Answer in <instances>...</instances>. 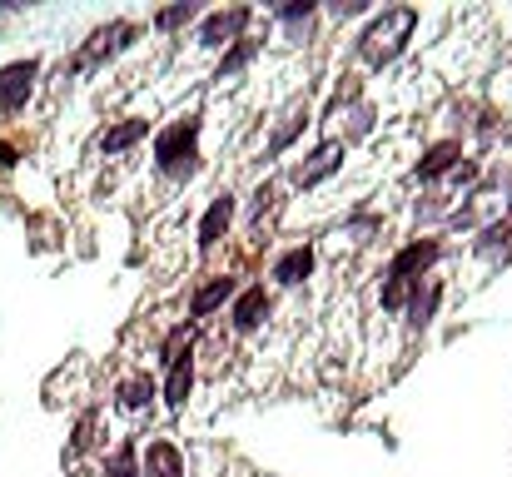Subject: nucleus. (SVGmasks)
Instances as JSON below:
<instances>
[{
  "instance_id": "1",
  "label": "nucleus",
  "mask_w": 512,
  "mask_h": 477,
  "mask_svg": "<svg viewBox=\"0 0 512 477\" xmlns=\"http://www.w3.org/2000/svg\"><path fill=\"white\" fill-rule=\"evenodd\" d=\"M155 164H160V174H170V179H189V174L199 169V115L174 120L170 130L155 140Z\"/></svg>"
},
{
  "instance_id": "2",
  "label": "nucleus",
  "mask_w": 512,
  "mask_h": 477,
  "mask_svg": "<svg viewBox=\"0 0 512 477\" xmlns=\"http://www.w3.org/2000/svg\"><path fill=\"white\" fill-rule=\"evenodd\" d=\"M413 25H418V10H413V5H393V10H383V20H373L368 35H363V55H368V65H388V60L403 50V40L413 35Z\"/></svg>"
},
{
  "instance_id": "3",
  "label": "nucleus",
  "mask_w": 512,
  "mask_h": 477,
  "mask_svg": "<svg viewBox=\"0 0 512 477\" xmlns=\"http://www.w3.org/2000/svg\"><path fill=\"white\" fill-rule=\"evenodd\" d=\"M249 20H254V10H249V5H229V10H214V15H204V20H199V35H194V40H199L204 50H224V45L244 40Z\"/></svg>"
},
{
  "instance_id": "4",
  "label": "nucleus",
  "mask_w": 512,
  "mask_h": 477,
  "mask_svg": "<svg viewBox=\"0 0 512 477\" xmlns=\"http://www.w3.org/2000/svg\"><path fill=\"white\" fill-rule=\"evenodd\" d=\"M35 75H40V60H10L0 70V115L25 110V100L35 95Z\"/></svg>"
},
{
  "instance_id": "5",
  "label": "nucleus",
  "mask_w": 512,
  "mask_h": 477,
  "mask_svg": "<svg viewBox=\"0 0 512 477\" xmlns=\"http://www.w3.org/2000/svg\"><path fill=\"white\" fill-rule=\"evenodd\" d=\"M140 477H189V458L174 438H155L140 453Z\"/></svg>"
},
{
  "instance_id": "6",
  "label": "nucleus",
  "mask_w": 512,
  "mask_h": 477,
  "mask_svg": "<svg viewBox=\"0 0 512 477\" xmlns=\"http://www.w3.org/2000/svg\"><path fill=\"white\" fill-rule=\"evenodd\" d=\"M234 294H239V284H234V274H214V279H204L199 289H194V299H189V323H204V318H214L224 304H234Z\"/></svg>"
},
{
  "instance_id": "7",
  "label": "nucleus",
  "mask_w": 512,
  "mask_h": 477,
  "mask_svg": "<svg viewBox=\"0 0 512 477\" xmlns=\"http://www.w3.org/2000/svg\"><path fill=\"white\" fill-rule=\"evenodd\" d=\"M264 318H269V294H264V284H249V289L234 294V304H229L234 333H254V328H264Z\"/></svg>"
},
{
  "instance_id": "8",
  "label": "nucleus",
  "mask_w": 512,
  "mask_h": 477,
  "mask_svg": "<svg viewBox=\"0 0 512 477\" xmlns=\"http://www.w3.org/2000/svg\"><path fill=\"white\" fill-rule=\"evenodd\" d=\"M130 35H135V25H130V20H110L105 30H95V35H90V45L80 50V60H75V65L85 70V65H100V60H110L115 50H125V45H130Z\"/></svg>"
},
{
  "instance_id": "9",
  "label": "nucleus",
  "mask_w": 512,
  "mask_h": 477,
  "mask_svg": "<svg viewBox=\"0 0 512 477\" xmlns=\"http://www.w3.org/2000/svg\"><path fill=\"white\" fill-rule=\"evenodd\" d=\"M229 224H234V194H214L204 219H199V249H214L229 234Z\"/></svg>"
},
{
  "instance_id": "10",
  "label": "nucleus",
  "mask_w": 512,
  "mask_h": 477,
  "mask_svg": "<svg viewBox=\"0 0 512 477\" xmlns=\"http://www.w3.org/2000/svg\"><path fill=\"white\" fill-rule=\"evenodd\" d=\"M438 254H443V249H438L433 239H413V244H408V249L393 259L388 279H408V284H413V274H423L428 264H438Z\"/></svg>"
},
{
  "instance_id": "11",
  "label": "nucleus",
  "mask_w": 512,
  "mask_h": 477,
  "mask_svg": "<svg viewBox=\"0 0 512 477\" xmlns=\"http://www.w3.org/2000/svg\"><path fill=\"white\" fill-rule=\"evenodd\" d=\"M145 135H150V120H120V125H110V130L95 140V150H100V155H125V150H135Z\"/></svg>"
},
{
  "instance_id": "12",
  "label": "nucleus",
  "mask_w": 512,
  "mask_h": 477,
  "mask_svg": "<svg viewBox=\"0 0 512 477\" xmlns=\"http://www.w3.org/2000/svg\"><path fill=\"white\" fill-rule=\"evenodd\" d=\"M339 164H343V145H339V140H329V145H319V150L309 155V164H299V169H294V184L314 189V184H319L324 174H334Z\"/></svg>"
},
{
  "instance_id": "13",
  "label": "nucleus",
  "mask_w": 512,
  "mask_h": 477,
  "mask_svg": "<svg viewBox=\"0 0 512 477\" xmlns=\"http://www.w3.org/2000/svg\"><path fill=\"white\" fill-rule=\"evenodd\" d=\"M115 398H120V408L145 413V408L155 403V378H150V373H125L120 388H115Z\"/></svg>"
},
{
  "instance_id": "14",
  "label": "nucleus",
  "mask_w": 512,
  "mask_h": 477,
  "mask_svg": "<svg viewBox=\"0 0 512 477\" xmlns=\"http://www.w3.org/2000/svg\"><path fill=\"white\" fill-rule=\"evenodd\" d=\"M309 274H314V249H289V254L274 259V279L279 284H304Z\"/></svg>"
},
{
  "instance_id": "15",
  "label": "nucleus",
  "mask_w": 512,
  "mask_h": 477,
  "mask_svg": "<svg viewBox=\"0 0 512 477\" xmlns=\"http://www.w3.org/2000/svg\"><path fill=\"white\" fill-rule=\"evenodd\" d=\"M254 55H259V40H254V35L234 40V45L224 50V60H219V75H214V80H234V75H239V70H244Z\"/></svg>"
},
{
  "instance_id": "16",
  "label": "nucleus",
  "mask_w": 512,
  "mask_h": 477,
  "mask_svg": "<svg viewBox=\"0 0 512 477\" xmlns=\"http://www.w3.org/2000/svg\"><path fill=\"white\" fill-rule=\"evenodd\" d=\"M189 388H194V358H184V363L170 368V378H165V403H170V408H184Z\"/></svg>"
},
{
  "instance_id": "17",
  "label": "nucleus",
  "mask_w": 512,
  "mask_h": 477,
  "mask_svg": "<svg viewBox=\"0 0 512 477\" xmlns=\"http://www.w3.org/2000/svg\"><path fill=\"white\" fill-rule=\"evenodd\" d=\"M458 155H463V145H458V140H443V145H433V150L423 155V164H418V174H423V179H433V174L453 169V164H458Z\"/></svg>"
},
{
  "instance_id": "18",
  "label": "nucleus",
  "mask_w": 512,
  "mask_h": 477,
  "mask_svg": "<svg viewBox=\"0 0 512 477\" xmlns=\"http://www.w3.org/2000/svg\"><path fill=\"white\" fill-rule=\"evenodd\" d=\"M105 477H140V448H135V443H120V448L105 458Z\"/></svg>"
},
{
  "instance_id": "19",
  "label": "nucleus",
  "mask_w": 512,
  "mask_h": 477,
  "mask_svg": "<svg viewBox=\"0 0 512 477\" xmlns=\"http://www.w3.org/2000/svg\"><path fill=\"white\" fill-rule=\"evenodd\" d=\"M304 125H309V110L299 105V110H294V115H289V120H284V125L274 130V140H269V155H279V150H289V145H294V135H299Z\"/></svg>"
},
{
  "instance_id": "20",
  "label": "nucleus",
  "mask_w": 512,
  "mask_h": 477,
  "mask_svg": "<svg viewBox=\"0 0 512 477\" xmlns=\"http://www.w3.org/2000/svg\"><path fill=\"white\" fill-rule=\"evenodd\" d=\"M408 299H413V284H408V279H388V284H383V309L398 314V309H408Z\"/></svg>"
},
{
  "instance_id": "21",
  "label": "nucleus",
  "mask_w": 512,
  "mask_h": 477,
  "mask_svg": "<svg viewBox=\"0 0 512 477\" xmlns=\"http://www.w3.org/2000/svg\"><path fill=\"white\" fill-rule=\"evenodd\" d=\"M189 20H194V5H170V10L155 15V30H179V25H189Z\"/></svg>"
},
{
  "instance_id": "22",
  "label": "nucleus",
  "mask_w": 512,
  "mask_h": 477,
  "mask_svg": "<svg viewBox=\"0 0 512 477\" xmlns=\"http://www.w3.org/2000/svg\"><path fill=\"white\" fill-rule=\"evenodd\" d=\"M433 309H438V284L428 289V299H423V294L413 299V328H423V323L433 318Z\"/></svg>"
},
{
  "instance_id": "23",
  "label": "nucleus",
  "mask_w": 512,
  "mask_h": 477,
  "mask_svg": "<svg viewBox=\"0 0 512 477\" xmlns=\"http://www.w3.org/2000/svg\"><path fill=\"white\" fill-rule=\"evenodd\" d=\"M15 159H20L15 155V145H5V140H0V164H15Z\"/></svg>"
}]
</instances>
